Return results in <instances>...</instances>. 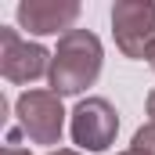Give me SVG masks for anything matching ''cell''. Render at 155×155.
<instances>
[{
	"mask_svg": "<svg viewBox=\"0 0 155 155\" xmlns=\"http://www.w3.org/2000/svg\"><path fill=\"white\" fill-rule=\"evenodd\" d=\"M101 61H105V51H101V40L94 36L90 29H72L65 36H58L54 47V58H51V90L58 97H69V94H83L87 87H94L101 76Z\"/></svg>",
	"mask_w": 155,
	"mask_h": 155,
	"instance_id": "obj_1",
	"label": "cell"
},
{
	"mask_svg": "<svg viewBox=\"0 0 155 155\" xmlns=\"http://www.w3.org/2000/svg\"><path fill=\"white\" fill-rule=\"evenodd\" d=\"M15 116L22 134L33 144H58L65 130V108L54 90H25L15 101Z\"/></svg>",
	"mask_w": 155,
	"mask_h": 155,
	"instance_id": "obj_2",
	"label": "cell"
},
{
	"mask_svg": "<svg viewBox=\"0 0 155 155\" xmlns=\"http://www.w3.org/2000/svg\"><path fill=\"white\" fill-rule=\"evenodd\" d=\"M112 36L126 58H144L155 43V0H116Z\"/></svg>",
	"mask_w": 155,
	"mask_h": 155,
	"instance_id": "obj_3",
	"label": "cell"
},
{
	"mask_svg": "<svg viewBox=\"0 0 155 155\" xmlns=\"http://www.w3.org/2000/svg\"><path fill=\"white\" fill-rule=\"evenodd\" d=\"M51 51L43 43L22 40L18 29H0V72L7 83H33L40 76H51Z\"/></svg>",
	"mask_w": 155,
	"mask_h": 155,
	"instance_id": "obj_4",
	"label": "cell"
},
{
	"mask_svg": "<svg viewBox=\"0 0 155 155\" xmlns=\"http://www.w3.org/2000/svg\"><path fill=\"white\" fill-rule=\"evenodd\" d=\"M69 130H72V144H79L83 152H105L119 134V112L105 97H83L72 108Z\"/></svg>",
	"mask_w": 155,
	"mask_h": 155,
	"instance_id": "obj_5",
	"label": "cell"
},
{
	"mask_svg": "<svg viewBox=\"0 0 155 155\" xmlns=\"http://www.w3.org/2000/svg\"><path fill=\"white\" fill-rule=\"evenodd\" d=\"M18 29L33 33V36H54V33H72L79 18V4L76 0H22L15 7Z\"/></svg>",
	"mask_w": 155,
	"mask_h": 155,
	"instance_id": "obj_6",
	"label": "cell"
},
{
	"mask_svg": "<svg viewBox=\"0 0 155 155\" xmlns=\"http://www.w3.org/2000/svg\"><path fill=\"white\" fill-rule=\"evenodd\" d=\"M137 155H155V123H144L137 134H134V144H130Z\"/></svg>",
	"mask_w": 155,
	"mask_h": 155,
	"instance_id": "obj_7",
	"label": "cell"
},
{
	"mask_svg": "<svg viewBox=\"0 0 155 155\" xmlns=\"http://www.w3.org/2000/svg\"><path fill=\"white\" fill-rule=\"evenodd\" d=\"M4 155H29V148H18V144H11V141H7V148H4Z\"/></svg>",
	"mask_w": 155,
	"mask_h": 155,
	"instance_id": "obj_8",
	"label": "cell"
},
{
	"mask_svg": "<svg viewBox=\"0 0 155 155\" xmlns=\"http://www.w3.org/2000/svg\"><path fill=\"white\" fill-rule=\"evenodd\" d=\"M148 123H155V90L148 94Z\"/></svg>",
	"mask_w": 155,
	"mask_h": 155,
	"instance_id": "obj_9",
	"label": "cell"
},
{
	"mask_svg": "<svg viewBox=\"0 0 155 155\" xmlns=\"http://www.w3.org/2000/svg\"><path fill=\"white\" fill-rule=\"evenodd\" d=\"M51 155H83V152H76V148H58V152H51Z\"/></svg>",
	"mask_w": 155,
	"mask_h": 155,
	"instance_id": "obj_10",
	"label": "cell"
},
{
	"mask_svg": "<svg viewBox=\"0 0 155 155\" xmlns=\"http://www.w3.org/2000/svg\"><path fill=\"white\" fill-rule=\"evenodd\" d=\"M144 58H148V65H152V69H155V43H152V47H148V54H144Z\"/></svg>",
	"mask_w": 155,
	"mask_h": 155,
	"instance_id": "obj_11",
	"label": "cell"
},
{
	"mask_svg": "<svg viewBox=\"0 0 155 155\" xmlns=\"http://www.w3.org/2000/svg\"><path fill=\"white\" fill-rule=\"evenodd\" d=\"M116 155H137V152H134V148H126V152H116Z\"/></svg>",
	"mask_w": 155,
	"mask_h": 155,
	"instance_id": "obj_12",
	"label": "cell"
}]
</instances>
